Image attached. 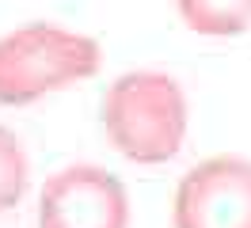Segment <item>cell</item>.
Listing matches in <instances>:
<instances>
[{
	"label": "cell",
	"mask_w": 251,
	"mask_h": 228,
	"mask_svg": "<svg viewBox=\"0 0 251 228\" xmlns=\"http://www.w3.org/2000/svg\"><path fill=\"white\" fill-rule=\"evenodd\" d=\"M31 186V156L23 137L0 122V213H12Z\"/></svg>",
	"instance_id": "obj_6"
},
{
	"label": "cell",
	"mask_w": 251,
	"mask_h": 228,
	"mask_svg": "<svg viewBox=\"0 0 251 228\" xmlns=\"http://www.w3.org/2000/svg\"><path fill=\"white\" fill-rule=\"evenodd\" d=\"M194 34L205 38H232L251 27V0H175Z\"/></svg>",
	"instance_id": "obj_5"
},
{
	"label": "cell",
	"mask_w": 251,
	"mask_h": 228,
	"mask_svg": "<svg viewBox=\"0 0 251 228\" xmlns=\"http://www.w3.org/2000/svg\"><path fill=\"white\" fill-rule=\"evenodd\" d=\"M103 46L92 34L46 19L0 34V106H27L99 73Z\"/></svg>",
	"instance_id": "obj_2"
},
{
	"label": "cell",
	"mask_w": 251,
	"mask_h": 228,
	"mask_svg": "<svg viewBox=\"0 0 251 228\" xmlns=\"http://www.w3.org/2000/svg\"><path fill=\"white\" fill-rule=\"evenodd\" d=\"M172 228H251V160L217 152L179 179Z\"/></svg>",
	"instance_id": "obj_4"
},
{
	"label": "cell",
	"mask_w": 251,
	"mask_h": 228,
	"mask_svg": "<svg viewBox=\"0 0 251 228\" xmlns=\"http://www.w3.org/2000/svg\"><path fill=\"white\" fill-rule=\"evenodd\" d=\"M103 133L129 164H168L187 141V95L172 73L129 69L118 73L99 103Z\"/></svg>",
	"instance_id": "obj_1"
},
{
	"label": "cell",
	"mask_w": 251,
	"mask_h": 228,
	"mask_svg": "<svg viewBox=\"0 0 251 228\" xmlns=\"http://www.w3.org/2000/svg\"><path fill=\"white\" fill-rule=\"evenodd\" d=\"M129 190L99 164H65L38 186L34 228H129Z\"/></svg>",
	"instance_id": "obj_3"
}]
</instances>
